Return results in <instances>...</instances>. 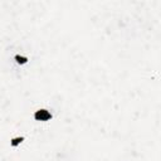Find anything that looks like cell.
Masks as SVG:
<instances>
[{"instance_id": "6da1fadb", "label": "cell", "mask_w": 161, "mask_h": 161, "mask_svg": "<svg viewBox=\"0 0 161 161\" xmlns=\"http://www.w3.org/2000/svg\"><path fill=\"white\" fill-rule=\"evenodd\" d=\"M33 118L36 122H48L53 118V113L48 108H38L33 113Z\"/></svg>"}, {"instance_id": "7a4b0ae2", "label": "cell", "mask_w": 161, "mask_h": 161, "mask_svg": "<svg viewBox=\"0 0 161 161\" xmlns=\"http://www.w3.org/2000/svg\"><path fill=\"white\" fill-rule=\"evenodd\" d=\"M25 141V136H14V137H10V140H9V145H10V147H13V148H16V147H19L23 142Z\"/></svg>"}, {"instance_id": "3957f363", "label": "cell", "mask_w": 161, "mask_h": 161, "mask_svg": "<svg viewBox=\"0 0 161 161\" xmlns=\"http://www.w3.org/2000/svg\"><path fill=\"white\" fill-rule=\"evenodd\" d=\"M14 62L18 64V65H25V64H28V62H29V58L26 57V55H23V54H15L14 55Z\"/></svg>"}]
</instances>
